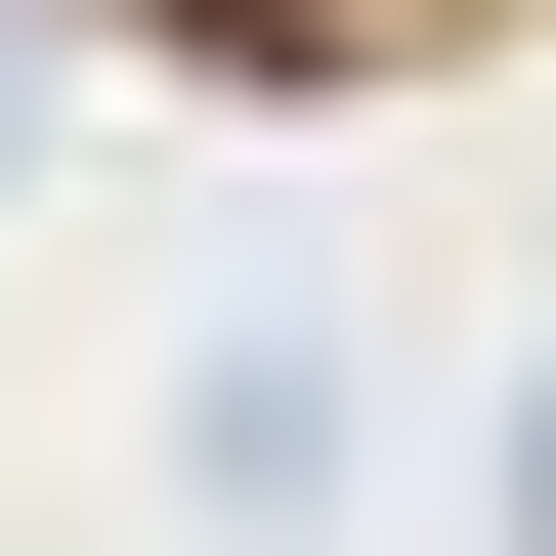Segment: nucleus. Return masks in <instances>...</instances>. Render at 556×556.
<instances>
[{"label":"nucleus","instance_id":"f257e3e1","mask_svg":"<svg viewBox=\"0 0 556 556\" xmlns=\"http://www.w3.org/2000/svg\"><path fill=\"white\" fill-rule=\"evenodd\" d=\"M129 43H172V86H257V129H386V86H471L514 0H129Z\"/></svg>","mask_w":556,"mask_h":556},{"label":"nucleus","instance_id":"f03ea898","mask_svg":"<svg viewBox=\"0 0 556 556\" xmlns=\"http://www.w3.org/2000/svg\"><path fill=\"white\" fill-rule=\"evenodd\" d=\"M471 514H514V556H556V343H514V428H471Z\"/></svg>","mask_w":556,"mask_h":556}]
</instances>
